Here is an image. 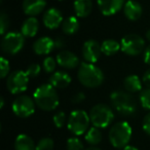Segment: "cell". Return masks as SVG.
Masks as SVG:
<instances>
[{
	"instance_id": "4316f807",
	"label": "cell",
	"mask_w": 150,
	"mask_h": 150,
	"mask_svg": "<svg viewBox=\"0 0 150 150\" xmlns=\"http://www.w3.org/2000/svg\"><path fill=\"white\" fill-rule=\"evenodd\" d=\"M57 60H54L52 57H47L43 60V63H42V68H43L44 72L45 73H52L54 70H56V66H57Z\"/></svg>"
},
{
	"instance_id": "7a4b0ae2",
	"label": "cell",
	"mask_w": 150,
	"mask_h": 150,
	"mask_svg": "<svg viewBox=\"0 0 150 150\" xmlns=\"http://www.w3.org/2000/svg\"><path fill=\"white\" fill-rule=\"evenodd\" d=\"M77 77L80 83L88 88H99L105 79L104 73L99 67L86 62L80 64L77 71Z\"/></svg>"
},
{
	"instance_id": "277c9868",
	"label": "cell",
	"mask_w": 150,
	"mask_h": 150,
	"mask_svg": "<svg viewBox=\"0 0 150 150\" xmlns=\"http://www.w3.org/2000/svg\"><path fill=\"white\" fill-rule=\"evenodd\" d=\"M132 127L127 121H120L111 127L109 131V141L111 145L117 149H123L129 145L132 138Z\"/></svg>"
},
{
	"instance_id": "44dd1931",
	"label": "cell",
	"mask_w": 150,
	"mask_h": 150,
	"mask_svg": "<svg viewBox=\"0 0 150 150\" xmlns=\"http://www.w3.org/2000/svg\"><path fill=\"white\" fill-rule=\"evenodd\" d=\"M16 150H36V145L34 144L31 137L25 134H21L16 138L15 141Z\"/></svg>"
},
{
	"instance_id": "8fae6325",
	"label": "cell",
	"mask_w": 150,
	"mask_h": 150,
	"mask_svg": "<svg viewBox=\"0 0 150 150\" xmlns=\"http://www.w3.org/2000/svg\"><path fill=\"white\" fill-rule=\"evenodd\" d=\"M102 50H101V44L97 40L90 39L84 42L82 46V57L86 63L94 64L100 59Z\"/></svg>"
},
{
	"instance_id": "d4e9b609",
	"label": "cell",
	"mask_w": 150,
	"mask_h": 150,
	"mask_svg": "<svg viewBox=\"0 0 150 150\" xmlns=\"http://www.w3.org/2000/svg\"><path fill=\"white\" fill-rule=\"evenodd\" d=\"M86 141L88 142L90 145L95 146L98 145L101 141H102V133H101L100 129L96 127H93L91 129H88V132L86 133Z\"/></svg>"
},
{
	"instance_id": "484cf974",
	"label": "cell",
	"mask_w": 150,
	"mask_h": 150,
	"mask_svg": "<svg viewBox=\"0 0 150 150\" xmlns=\"http://www.w3.org/2000/svg\"><path fill=\"white\" fill-rule=\"evenodd\" d=\"M140 104L146 110H150V88H146L140 93Z\"/></svg>"
},
{
	"instance_id": "ab89813d",
	"label": "cell",
	"mask_w": 150,
	"mask_h": 150,
	"mask_svg": "<svg viewBox=\"0 0 150 150\" xmlns=\"http://www.w3.org/2000/svg\"><path fill=\"white\" fill-rule=\"evenodd\" d=\"M86 150H101V149L98 147H96V146H91V147H88V149H86Z\"/></svg>"
},
{
	"instance_id": "60d3db41",
	"label": "cell",
	"mask_w": 150,
	"mask_h": 150,
	"mask_svg": "<svg viewBox=\"0 0 150 150\" xmlns=\"http://www.w3.org/2000/svg\"><path fill=\"white\" fill-rule=\"evenodd\" d=\"M146 38H147V40L150 42V29L148 30L147 32H146Z\"/></svg>"
},
{
	"instance_id": "83f0119b",
	"label": "cell",
	"mask_w": 150,
	"mask_h": 150,
	"mask_svg": "<svg viewBox=\"0 0 150 150\" xmlns=\"http://www.w3.org/2000/svg\"><path fill=\"white\" fill-rule=\"evenodd\" d=\"M54 141L50 138H42L36 144V150H52L54 149Z\"/></svg>"
},
{
	"instance_id": "4fadbf2b",
	"label": "cell",
	"mask_w": 150,
	"mask_h": 150,
	"mask_svg": "<svg viewBox=\"0 0 150 150\" xmlns=\"http://www.w3.org/2000/svg\"><path fill=\"white\" fill-rule=\"evenodd\" d=\"M125 4V0H98V5L104 16L117 13Z\"/></svg>"
},
{
	"instance_id": "8d00e7d4",
	"label": "cell",
	"mask_w": 150,
	"mask_h": 150,
	"mask_svg": "<svg viewBox=\"0 0 150 150\" xmlns=\"http://www.w3.org/2000/svg\"><path fill=\"white\" fill-rule=\"evenodd\" d=\"M143 58H144V62L147 65H150V45H148L147 47L145 48L143 52Z\"/></svg>"
},
{
	"instance_id": "7402d4cb",
	"label": "cell",
	"mask_w": 150,
	"mask_h": 150,
	"mask_svg": "<svg viewBox=\"0 0 150 150\" xmlns=\"http://www.w3.org/2000/svg\"><path fill=\"white\" fill-rule=\"evenodd\" d=\"M123 88L129 93H137L142 90V82L137 75H127L123 80Z\"/></svg>"
},
{
	"instance_id": "5bb4252c",
	"label": "cell",
	"mask_w": 150,
	"mask_h": 150,
	"mask_svg": "<svg viewBox=\"0 0 150 150\" xmlns=\"http://www.w3.org/2000/svg\"><path fill=\"white\" fill-rule=\"evenodd\" d=\"M57 63L66 69H74L79 65V59L75 54L69 50H61L57 54Z\"/></svg>"
},
{
	"instance_id": "2e32d148",
	"label": "cell",
	"mask_w": 150,
	"mask_h": 150,
	"mask_svg": "<svg viewBox=\"0 0 150 150\" xmlns=\"http://www.w3.org/2000/svg\"><path fill=\"white\" fill-rule=\"evenodd\" d=\"M142 5L136 0H129L123 6V13L129 21H138L142 17Z\"/></svg>"
},
{
	"instance_id": "4dcf8cb0",
	"label": "cell",
	"mask_w": 150,
	"mask_h": 150,
	"mask_svg": "<svg viewBox=\"0 0 150 150\" xmlns=\"http://www.w3.org/2000/svg\"><path fill=\"white\" fill-rule=\"evenodd\" d=\"M52 120H54V125H56L58 129H61V127H64L65 123H66V114H65V112H63V111H59V112H57L56 114L54 115Z\"/></svg>"
},
{
	"instance_id": "7c38bea8",
	"label": "cell",
	"mask_w": 150,
	"mask_h": 150,
	"mask_svg": "<svg viewBox=\"0 0 150 150\" xmlns=\"http://www.w3.org/2000/svg\"><path fill=\"white\" fill-rule=\"evenodd\" d=\"M42 22H43V25L46 28L50 30L57 29L58 27L62 26L63 22V16L59 9L52 7V8L47 9V11L44 13L43 18H42Z\"/></svg>"
},
{
	"instance_id": "ba28073f",
	"label": "cell",
	"mask_w": 150,
	"mask_h": 150,
	"mask_svg": "<svg viewBox=\"0 0 150 150\" xmlns=\"http://www.w3.org/2000/svg\"><path fill=\"white\" fill-rule=\"evenodd\" d=\"M121 50L131 57L139 56L145 50V41L137 34H127L120 41Z\"/></svg>"
},
{
	"instance_id": "e0dca14e",
	"label": "cell",
	"mask_w": 150,
	"mask_h": 150,
	"mask_svg": "<svg viewBox=\"0 0 150 150\" xmlns=\"http://www.w3.org/2000/svg\"><path fill=\"white\" fill-rule=\"evenodd\" d=\"M54 47V40L50 37H41L37 39L33 44V50L38 56L48 54Z\"/></svg>"
},
{
	"instance_id": "f35d334b",
	"label": "cell",
	"mask_w": 150,
	"mask_h": 150,
	"mask_svg": "<svg viewBox=\"0 0 150 150\" xmlns=\"http://www.w3.org/2000/svg\"><path fill=\"white\" fill-rule=\"evenodd\" d=\"M122 150H139L137 147H135V146H132V145H127L125 146V148H123Z\"/></svg>"
},
{
	"instance_id": "5b68a950",
	"label": "cell",
	"mask_w": 150,
	"mask_h": 150,
	"mask_svg": "<svg viewBox=\"0 0 150 150\" xmlns=\"http://www.w3.org/2000/svg\"><path fill=\"white\" fill-rule=\"evenodd\" d=\"M91 122L94 127L99 129H105L114 119L112 109L105 104H97L90 111Z\"/></svg>"
},
{
	"instance_id": "ac0fdd59",
	"label": "cell",
	"mask_w": 150,
	"mask_h": 150,
	"mask_svg": "<svg viewBox=\"0 0 150 150\" xmlns=\"http://www.w3.org/2000/svg\"><path fill=\"white\" fill-rule=\"evenodd\" d=\"M50 83L54 88H65L71 83V77L67 72L57 71L50 75Z\"/></svg>"
},
{
	"instance_id": "9c48e42d",
	"label": "cell",
	"mask_w": 150,
	"mask_h": 150,
	"mask_svg": "<svg viewBox=\"0 0 150 150\" xmlns=\"http://www.w3.org/2000/svg\"><path fill=\"white\" fill-rule=\"evenodd\" d=\"M29 76L26 71H13L8 75L6 80V88L13 95L25 92L29 84Z\"/></svg>"
},
{
	"instance_id": "7bdbcfd3",
	"label": "cell",
	"mask_w": 150,
	"mask_h": 150,
	"mask_svg": "<svg viewBox=\"0 0 150 150\" xmlns=\"http://www.w3.org/2000/svg\"><path fill=\"white\" fill-rule=\"evenodd\" d=\"M60 1H62V0H60Z\"/></svg>"
},
{
	"instance_id": "52a82bcc",
	"label": "cell",
	"mask_w": 150,
	"mask_h": 150,
	"mask_svg": "<svg viewBox=\"0 0 150 150\" xmlns=\"http://www.w3.org/2000/svg\"><path fill=\"white\" fill-rule=\"evenodd\" d=\"M25 44V36L20 32H8L1 40V50L4 54H17L22 50Z\"/></svg>"
},
{
	"instance_id": "74e56055",
	"label": "cell",
	"mask_w": 150,
	"mask_h": 150,
	"mask_svg": "<svg viewBox=\"0 0 150 150\" xmlns=\"http://www.w3.org/2000/svg\"><path fill=\"white\" fill-rule=\"evenodd\" d=\"M143 82L147 88H150V68L144 73L143 75Z\"/></svg>"
},
{
	"instance_id": "d6986e66",
	"label": "cell",
	"mask_w": 150,
	"mask_h": 150,
	"mask_svg": "<svg viewBox=\"0 0 150 150\" xmlns=\"http://www.w3.org/2000/svg\"><path fill=\"white\" fill-rule=\"evenodd\" d=\"M39 29V22L36 18L29 17L22 25L21 33L25 37H34Z\"/></svg>"
},
{
	"instance_id": "1f68e13d",
	"label": "cell",
	"mask_w": 150,
	"mask_h": 150,
	"mask_svg": "<svg viewBox=\"0 0 150 150\" xmlns=\"http://www.w3.org/2000/svg\"><path fill=\"white\" fill-rule=\"evenodd\" d=\"M9 72V62L5 58L0 59V77L5 78Z\"/></svg>"
},
{
	"instance_id": "ffe728a7",
	"label": "cell",
	"mask_w": 150,
	"mask_h": 150,
	"mask_svg": "<svg viewBox=\"0 0 150 150\" xmlns=\"http://www.w3.org/2000/svg\"><path fill=\"white\" fill-rule=\"evenodd\" d=\"M93 9L92 0H75L74 11L78 18H86L91 15Z\"/></svg>"
},
{
	"instance_id": "e575fe53",
	"label": "cell",
	"mask_w": 150,
	"mask_h": 150,
	"mask_svg": "<svg viewBox=\"0 0 150 150\" xmlns=\"http://www.w3.org/2000/svg\"><path fill=\"white\" fill-rule=\"evenodd\" d=\"M142 127H143L144 132H145L148 136H150V112L148 113L147 115H145V117H144V119H143V125H142Z\"/></svg>"
},
{
	"instance_id": "f1b7e54d",
	"label": "cell",
	"mask_w": 150,
	"mask_h": 150,
	"mask_svg": "<svg viewBox=\"0 0 150 150\" xmlns=\"http://www.w3.org/2000/svg\"><path fill=\"white\" fill-rule=\"evenodd\" d=\"M67 150H83V144L78 138H69L67 141Z\"/></svg>"
},
{
	"instance_id": "f546056e",
	"label": "cell",
	"mask_w": 150,
	"mask_h": 150,
	"mask_svg": "<svg viewBox=\"0 0 150 150\" xmlns=\"http://www.w3.org/2000/svg\"><path fill=\"white\" fill-rule=\"evenodd\" d=\"M9 27V19L8 16L5 13H0V32H1V35H5L6 31Z\"/></svg>"
},
{
	"instance_id": "3957f363",
	"label": "cell",
	"mask_w": 150,
	"mask_h": 150,
	"mask_svg": "<svg viewBox=\"0 0 150 150\" xmlns=\"http://www.w3.org/2000/svg\"><path fill=\"white\" fill-rule=\"evenodd\" d=\"M33 99L36 106L44 111H52L59 106L58 93L50 83L42 84L36 88Z\"/></svg>"
},
{
	"instance_id": "836d02e7",
	"label": "cell",
	"mask_w": 150,
	"mask_h": 150,
	"mask_svg": "<svg viewBox=\"0 0 150 150\" xmlns=\"http://www.w3.org/2000/svg\"><path fill=\"white\" fill-rule=\"evenodd\" d=\"M84 100H86V95L82 92H79V93H76V94L72 97L71 102L74 103V104H79V103L83 102Z\"/></svg>"
},
{
	"instance_id": "6da1fadb",
	"label": "cell",
	"mask_w": 150,
	"mask_h": 150,
	"mask_svg": "<svg viewBox=\"0 0 150 150\" xmlns=\"http://www.w3.org/2000/svg\"><path fill=\"white\" fill-rule=\"evenodd\" d=\"M110 102L113 108L122 116L131 117L137 113V101L129 92L115 91L111 94Z\"/></svg>"
},
{
	"instance_id": "8992f818",
	"label": "cell",
	"mask_w": 150,
	"mask_h": 150,
	"mask_svg": "<svg viewBox=\"0 0 150 150\" xmlns=\"http://www.w3.org/2000/svg\"><path fill=\"white\" fill-rule=\"evenodd\" d=\"M91 122L90 114L82 110H75L71 112L67 121V127L69 132L74 136H81L88 129Z\"/></svg>"
},
{
	"instance_id": "603a6c76",
	"label": "cell",
	"mask_w": 150,
	"mask_h": 150,
	"mask_svg": "<svg viewBox=\"0 0 150 150\" xmlns=\"http://www.w3.org/2000/svg\"><path fill=\"white\" fill-rule=\"evenodd\" d=\"M101 50H102V54L105 56H113V54H117L119 50H121V45L118 41L114 39H107L101 43Z\"/></svg>"
},
{
	"instance_id": "9a60e30c",
	"label": "cell",
	"mask_w": 150,
	"mask_h": 150,
	"mask_svg": "<svg viewBox=\"0 0 150 150\" xmlns=\"http://www.w3.org/2000/svg\"><path fill=\"white\" fill-rule=\"evenodd\" d=\"M45 6V0H24L22 4L23 11L29 17H35L40 15L44 11Z\"/></svg>"
},
{
	"instance_id": "b9f144b4",
	"label": "cell",
	"mask_w": 150,
	"mask_h": 150,
	"mask_svg": "<svg viewBox=\"0 0 150 150\" xmlns=\"http://www.w3.org/2000/svg\"><path fill=\"white\" fill-rule=\"evenodd\" d=\"M0 101H1V109H2L3 107H4V99L1 98V99H0Z\"/></svg>"
},
{
	"instance_id": "d6a6232c",
	"label": "cell",
	"mask_w": 150,
	"mask_h": 150,
	"mask_svg": "<svg viewBox=\"0 0 150 150\" xmlns=\"http://www.w3.org/2000/svg\"><path fill=\"white\" fill-rule=\"evenodd\" d=\"M40 71H41V67H40V65H38V64H31V65H29V67H28L27 69H26V73H27L28 76H29L30 78L36 77V76L40 73Z\"/></svg>"
},
{
	"instance_id": "30bf717a",
	"label": "cell",
	"mask_w": 150,
	"mask_h": 150,
	"mask_svg": "<svg viewBox=\"0 0 150 150\" xmlns=\"http://www.w3.org/2000/svg\"><path fill=\"white\" fill-rule=\"evenodd\" d=\"M35 101L29 96H19L13 102V111L17 116L27 118L35 111Z\"/></svg>"
},
{
	"instance_id": "cb8c5ba5",
	"label": "cell",
	"mask_w": 150,
	"mask_h": 150,
	"mask_svg": "<svg viewBox=\"0 0 150 150\" xmlns=\"http://www.w3.org/2000/svg\"><path fill=\"white\" fill-rule=\"evenodd\" d=\"M62 30L66 35H73L79 30V21L76 17H69L64 20Z\"/></svg>"
},
{
	"instance_id": "d590c367",
	"label": "cell",
	"mask_w": 150,
	"mask_h": 150,
	"mask_svg": "<svg viewBox=\"0 0 150 150\" xmlns=\"http://www.w3.org/2000/svg\"><path fill=\"white\" fill-rule=\"evenodd\" d=\"M54 40V47L56 48H59V50H61V48H63L65 45H66V43H65V40L63 39L62 37H57Z\"/></svg>"
}]
</instances>
